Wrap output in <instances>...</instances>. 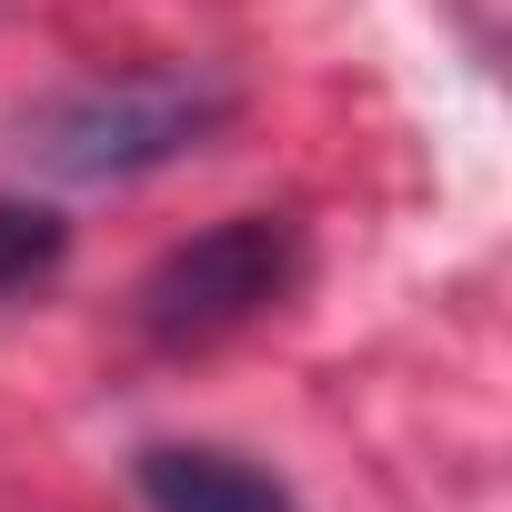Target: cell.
<instances>
[{"label":"cell","mask_w":512,"mask_h":512,"mask_svg":"<svg viewBox=\"0 0 512 512\" xmlns=\"http://www.w3.org/2000/svg\"><path fill=\"white\" fill-rule=\"evenodd\" d=\"M241 91L221 71H181V61H151V71H91L51 101H31L11 121V151L41 171V181H71V191H101V181H151L191 151H211L231 131Z\"/></svg>","instance_id":"6da1fadb"},{"label":"cell","mask_w":512,"mask_h":512,"mask_svg":"<svg viewBox=\"0 0 512 512\" xmlns=\"http://www.w3.org/2000/svg\"><path fill=\"white\" fill-rule=\"evenodd\" d=\"M302 272H312V241H302L292 211H231V221L171 241L161 262L141 272L131 332H141L151 352H171V362H181V352H221L231 332L272 322V312L302 292Z\"/></svg>","instance_id":"7a4b0ae2"},{"label":"cell","mask_w":512,"mask_h":512,"mask_svg":"<svg viewBox=\"0 0 512 512\" xmlns=\"http://www.w3.org/2000/svg\"><path fill=\"white\" fill-rule=\"evenodd\" d=\"M131 492L151 512H312L282 472H262L251 452H221V442H141Z\"/></svg>","instance_id":"3957f363"},{"label":"cell","mask_w":512,"mask_h":512,"mask_svg":"<svg viewBox=\"0 0 512 512\" xmlns=\"http://www.w3.org/2000/svg\"><path fill=\"white\" fill-rule=\"evenodd\" d=\"M61 262H71V221L51 201H31V191H0V302L41 292Z\"/></svg>","instance_id":"277c9868"}]
</instances>
